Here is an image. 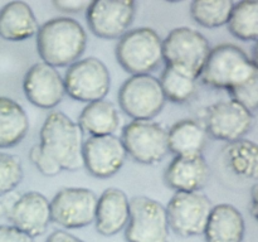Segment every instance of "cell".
I'll list each match as a JSON object with an SVG mask.
<instances>
[{
  "label": "cell",
  "mask_w": 258,
  "mask_h": 242,
  "mask_svg": "<svg viewBox=\"0 0 258 242\" xmlns=\"http://www.w3.org/2000/svg\"><path fill=\"white\" fill-rule=\"evenodd\" d=\"M202 124L212 138L232 143L252 130L254 116L236 101L222 100L206 108Z\"/></svg>",
  "instance_id": "cell-11"
},
{
  "label": "cell",
  "mask_w": 258,
  "mask_h": 242,
  "mask_svg": "<svg viewBox=\"0 0 258 242\" xmlns=\"http://www.w3.org/2000/svg\"><path fill=\"white\" fill-rule=\"evenodd\" d=\"M212 202L201 192H175L165 207L169 228L181 237L204 233Z\"/></svg>",
  "instance_id": "cell-10"
},
{
  "label": "cell",
  "mask_w": 258,
  "mask_h": 242,
  "mask_svg": "<svg viewBox=\"0 0 258 242\" xmlns=\"http://www.w3.org/2000/svg\"><path fill=\"white\" fill-rule=\"evenodd\" d=\"M116 58L133 76L150 75L163 60V39L151 28L131 29L118 40Z\"/></svg>",
  "instance_id": "cell-5"
},
{
  "label": "cell",
  "mask_w": 258,
  "mask_h": 242,
  "mask_svg": "<svg viewBox=\"0 0 258 242\" xmlns=\"http://www.w3.org/2000/svg\"><path fill=\"white\" fill-rule=\"evenodd\" d=\"M45 242H85L83 239L78 238L75 234L70 233L67 231H63V229H57V231L52 232V233L48 236L47 241Z\"/></svg>",
  "instance_id": "cell-33"
},
{
  "label": "cell",
  "mask_w": 258,
  "mask_h": 242,
  "mask_svg": "<svg viewBox=\"0 0 258 242\" xmlns=\"http://www.w3.org/2000/svg\"><path fill=\"white\" fill-rule=\"evenodd\" d=\"M251 213L253 218L257 216V184L252 187L251 191Z\"/></svg>",
  "instance_id": "cell-34"
},
{
  "label": "cell",
  "mask_w": 258,
  "mask_h": 242,
  "mask_svg": "<svg viewBox=\"0 0 258 242\" xmlns=\"http://www.w3.org/2000/svg\"><path fill=\"white\" fill-rule=\"evenodd\" d=\"M165 102L160 81L151 75L131 76L118 91L121 110L134 120H153Z\"/></svg>",
  "instance_id": "cell-6"
},
{
  "label": "cell",
  "mask_w": 258,
  "mask_h": 242,
  "mask_svg": "<svg viewBox=\"0 0 258 242\" xmlns=\"http://www.w3.org/2000/svg\"><path fill=\"white\" fill-rule=\"evenodd\" d=\"M211 168L202 154L178 155L164 173V180L175 192H201L207 186Z\"/></svg>",
  "instance_id": "cell-17"
},
{
  "label": "cell",
  "mask_w": 258,
  "mask_h": 242,
  "mask_svg": "<svg viewBox=\"0 0 258 242\" xmlns=\"http://www.w3.org/2000/svg\"><path fill=\"white\" fill-rule=\"evenodd\" d=\"M39 25L29 4L10 2L0 9V37L9 42H23L37 34Z\"/></svg>",
  "instance_id": "cell-20"
},
{
  "label": "cell",
  "mask_w": 258,
  "mask_h": 242,
  "mask_svg": "<svg viewBox=\"0 0 258 242\" xmlns=\"http://www.w3.org/2000/svg\"><path fill=\"white\" fill-rule=\"evenodd\" d=\"M87 47V34L77 20L58 17L47 20L37 32V49L43 62L66 67L77 62Z\"/></svg>",
  "instance_id": "cell-1"
},
{
  "label": "cell",
  "mask_w": 258,
  "mask_h": 242,
  "mask_svg": "<svg viewBox=\"0 0 258 242\" xmlns=\"http://www.w3.org/2000/svg\"><path fill=\"white\" fill-rule=\"evenodd\" d=\"M98 197L87 188H63L50 202V218L67 229L82 228L95 222Z\"/></svg>",
  "instance_id": "cell-12"
},
{
  "label": "cell",
  "mask_w": 258,
  "mask_h": 242,
  "mask_svg": "<svg viewBox=\"0 0 258 242\" xmlns=\"http://www.w3.org/2000/svg\"><path fill=\"white\" fill-rule=\"evenodd\" d=\"M166 209L160 202L145 196L130 199V216L125 228L127 242H168Z\"/></svg>",
  "instance_id": "cell-7"
},
{
  "label": "cell",
  "mask_w": 258,
  "mask_h": 242,
  "mask_svg": "<svg viewBox=\"0 0 258 242\" xmlns=\"http://www.w3.org/2000/svg\"><path fill=\"white\" fill-rule=\"evenodd\" d=\"M0 242H34L33 237L14 226L0 224Z\"/></svg>",
  "instance_id": "cell-31"
},
{
  "label": "cell",
  "mask_w": 258,
  "mask_h": 242,
  "mask_svg": "<svg viewBox=\"0 0 258 242\" xmlns=\"http://www.w3.org/2000/svg\"><path fill=\"white\" fill-rule=\"evenodd\" d=\"M121 141L135 161L154 165L169 153L168 130L153 120H134L122 129Z\"/></svg>",
  "instance_id": "cell-8"
},
{
  "label": "cell",
  "mask_w": 258,
  "mask_h": 242,
  "mask_svg": "<svg viewBox=\"0 0 258 242\" xmlns=\"http://www.w3.org/2000/svg\"><path fill=\"white\" fill-rule=\"evenodd\" d=\"M227 24L229 32L236 38L244 42H254L258 37V3H234Z\"/></svg>",
  "instance_id": "cell-25"
},
{
  "label": "cell",
  "mask_w": 258,
  "mask_h": 242,
  "mask_svg": "<svg viewBox=\"0 0 258 242\" xmlns=\"http://www.w3.org/2000/svg\"><path fill=\"white\" fill-rule=\"evenodd\" d=\"M228 93L231 95V100L243 106L249 112H256L258 108V77L229 88Z\"/></svg>",
  "instance_id": "cell-29"
},
{
  "label": "cell",
  "mask_w": 258,
  "mask_h": 242,
  "mask_svg": "<svg viewBox=\"0 0 258 242\" xmlns=\"http://www.w3.org/2000/svg\"><path fill=\"white\" fill-rule=\"evenodd\" d=\"M83 133L77 123L60 111L45 117L40 129L39 146L58 164L60 170L82 168Z\"/></svg>",
  "instance_id": "cell-2"
},
{
  "label": "cell",
  "mask_w": 258,
  "mask_h": 242,
  "mask_svg": "<svg viewBox=\"0 0 258 242\" xmlns=\"http://www.w3.org/2000/svg\"><path fill=\"white\" fill-rule=\"evenodd\" d=\"M209 52L208 39L193 28H175L163 40V59L166 66L193 80L201 77Z\"/></svg>",
  "instance_id": "cell-4"
},
{
  "label": "cell",
  "mask_w": 258,
  "mask_h": 242,
  "mask_svg": "<svg viewBox=\"0 0 258 242\" xmlns=\"http://www.w3.org/2000/svg\"><path fill=\"white\" fill-rule=\"evenodd\" d=\"M23 179L20 159L13 154L0 151V197L12 193Z\"/></svg>",
  "instance_id": "cell-28"
},
{
  "label": "cell",
  "mask_w": 258,
  "mask_h": 242,
  "mask_svg": "<svg viewBox=\"0 0 258 242\" xmlns=\"http://www.w3.org/2000/svg\"><path fill=\"white\" fill-rule=\"evenodd\" d=\"M258 77L257 62L236 44H219L211 48L201 73L204 85L227 90Z\"/></svg>",
  "instance_id": "cell-3"
},
{
  "label": "cell",
  "mask_w": 258,
  "mask_h": 242,
  "mask_svg": "<svg viewBox=\"0 0 258 242\" xmlns=\"http://www.w3.org/2000/svg\"><path fill=\"white\" fill-rule=\"evenodd\" d=\"M246 223L238 208L222 203L212 208L204 229L206 242H243Z\"/></svg>",
  "instance_id": "cell-19"
},
{
  "label": "cell",
  "mask_w": 258,
  "mask_h": 242,
  "mask_svg": "<svg viewBox=\"0 0 258 242\" xmlns=\"http://www.w3.org/2000/svg\"><path fill=\"white\" fill-rule=\"evenodd\" d=\"M125 148L115 135L90 136L82 145L83 166L91 175L110 178L120 171L126 161Z\"/></svg>",
  "instance_id": "cell-14"
},
{
  "label": "cell",
  "mask_w": 258,
  "mask_h": 242,
  "mask_svg": "<svg viewBox=\"0 0 258 242\" xmlns=\"http://www.w3.org/2000/svg\"><path fill=\"white\" fill-rule=\"evenodd\" d=\"M130 216V199L118 188H107L97 201L96 229L102 236H113L123 231Z\"/></svg>",
  "instance_id": "cell-18"
},
{
  "label": "cell",
  "mask_w": 258,
  "mask_h": 242,
  "mask_svg": "<svg viewBox=\"0 0 258 242\" xmlns=\"http://www.w3.org/2000/svg\"><path fill=\"white\" fill-rule=\"evenodd\" d=\"M234 3L232 0H194L190 15L204 28H218L228 23Z\"/></svg>",
  "instance_id": "cell-26"
},
{
  "label": "cell",
  "mask_w": 258,
  "mask_h": 242,
  "mask_svg": "<svg viewBox=\"0 0 258 242\" xmlns=\"http://www.w3.org/2000/svg\"><path fill=\"white\" fill-rule=\"evenodd\" d=\"M207 135L201 121L193 118L176 121L168 131L169 153L175 156L202 154L207 144Z\"/></svg>",
  "instance_id": "cell-21"
},
{
  "label": "cell",
  "mask_w": 258,
  "mask_h": 242,
  "mask_svg": "<svg viewBox=\"0 0 258 242\" xmlns=\"http://www.w3.org/2000/svg\"><path fill=\"white\" fill-rule=\"evenodd\" d=\"M7 217L12 226L33 238L42 236L52 222L50 202L39 192H27L19 196Z\"/></svg>",
  "instance_id": "cell-16"
},
{
  "label": "cell",
  "mask_w": 258,
  "mask_h": 242,
  "mask_svg": "<svg viewBox=\"0 0 258 242\" xmlns=\"http://www.w3.org/2000/svg\"><path fill=\"white\" fill-rule=\"evenodd\" d=\"M136 14L130 0H96L86 10L91 32L103 39H117L128 32Z\"/></svg>",
  "instance_id": "cell-13"
},
{
  "label": "cell",
  "mask_w": 258,
  "mask_h": 242,
  "mask_svg": "<svg viewBox=\"0 0 258 242\" xmlns=\"http://www.w3.org/2000/svg\"><path fill=\"white\" fill-rule=\"evenodd\" d=\"M222 154L224 164L234 175L243 179H257L258 148L254 141L239 139L227 143Z\"/></svg>",
  "instance_id": "cell-24"
},
{
  "label": "cell",
  "mask_w": 258,
  "mask_h": 242,
  "mask_svg": "<svg viewBox=\"0 0 258 242\" xmlns=\"http://www.w3.org/2000/svg\"><path fill=\"white\" fill-rule=\"evenodd\" d=\"M64 90L70 97L81 102L103 100L110 92L111 76L105 63L95 57L78 59L68 67Z\"/></svg>",
  "instance_id": "cell-9"
},
{
  "label": "cell",
  "mask_w": 258,
  "mask_h": 242,
  "mask_svg": "<svg viewBox=\"0 0 258 242\" xmlns=\"http://www.w3.org/2000/svg\"><path fill=\"white\" fill-rule=\"evenodd\" d=\"M23 90L30 103L40 108H53L66 95L64 82L60 73L52 66L38 62L27 71Z\"/></svg>",
  "instance_id": "cell-15"
},
{
  "label": "cell",
  "mask_w": 258,
  "mask_h": 242,
  "mask_svg": "<svg viewBox=\"0 0 258 242\" xmlns=\"http://www.w3.org/2000/svg\"><path fill=\"white\" fill-rule=\"evenodd\" d=\"M159 81L165 100L173 103L183 105L189 102L197 93V80H193L168 66Z\"/></svg>",
  "instance_id": "cell-27"
},
{
  "label": "cell",
  "mask_w": 258,
  "mask_h": 242,
  "mask_svg": "<svg viewBox=\"0 0 258 242\" xmlns=\"http://www.w3.org/2000/svg\"><path fill=\"white\" fill-rule=\"evenodd\" d=\"M91 2L86 0H53L52 4L55 9L63 13H81L87 10Z\"/></svg>",
  "instance_id": "cell-32"
},
{
  "label": "cell",
  "mask_w": 258,
  "mask_h": 242,
  "mask_svg": "<svg viewBox=\"0 0 258 242\" xmlns=\"http://www.w3.org/2000/svg\"><path fill=\"white\" fill-rule=\"evenodd\" d=\"M120 125V115L111 101L98 100L83 107L78 118V126L82 133L91 136L113 135Z\"/></svg>",
  "instance_id": "cell-22"
},
{
  "label": "cell",
  "mask_w": 258,
  "mask_h": 242,
  "mask_svg": "<svg viewBox=\"0 0 258 242\" xmlns=\"http://www.w3.org/2000/svg\"><path fill=\"white\" fill-rule=\"evenodd\" d=\"M29 121L24 108L5 96H0V149L13 148L27 136Z\"/></svg>",
  "instance_id": "cell-23"
},
{
  "label": "cell",
  "mask_w": 258,
  "mask_h": 242,
  "mask_svg": "<svg viewBox=\"0 0 258 242\" xmlns=\"http://www.w3.org/2000/svg\"><path fill=\"white\" fill-rule=\"evenodd\" d=\"M29 159L33 165L45 176H54L62 171L58 164L40 148L39 144L32 146L29 151Z\"/></svg>",
  "instance_id": "cell-30"
}]
</instances>
